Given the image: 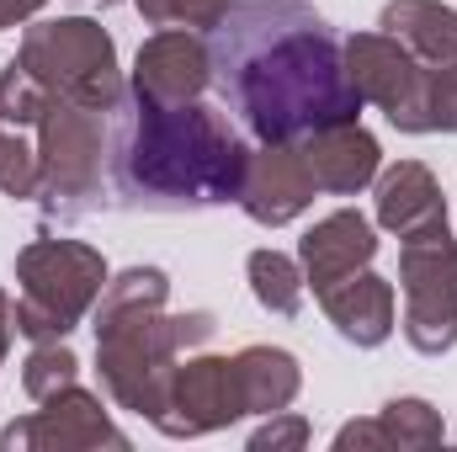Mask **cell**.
Masks as SVG:
<instances>
[{"label":"cell","mask_w":457,"mask_h":452,"mask_svg":"<svg viewBox=\"0 0 457 452\" xmlns=\"http://www.w3.org/2000/svg\"><path fill=\"white\" fill-rule=\"evenodd\" d=\"M208 70L224 107L261 144H298L361 117L345 43L303 0H228L208 32Z\"/></svg>","instance_id":"6da1fadb"},{"label":"cell","mask_w":457,"mask_h":452,"mask_svg":"<svg viewBox=\"0 0 457 452\" xmlns=\"http://www.w3.org/2000/svg\"><path fill=\"white\" fill-rule=\"evenodd\" d=\"M112 192L122 208L144 213H192L239 203L250 144L228 128L224 113L203 102L160 107L149 96H122L107 138Z\"/></svg>","instance_id":"7a4b0ae2"},{"label":"cell","mask_w":457,"mask_h":452,"mask_svg":"<svg viewBox=\"0 0 457 452\" xmlns=\"http://www.w3.org/2000/svg\"><path fill=\"white\" fill-rule=\"evenodd\" d=\"M96 331V367L102 383L112 394V405L154 421L176 372V356L203 346L213 336V314L192 309V314H165V309H144V314H122Z\"/></svg>","instance_id":"3957f363"},{"label":"cell","mask_w":457,"mask_h":452,"mask_svg":"<svg viewBox=\"0 0 457 452\" xmlns=\"http://www.w3.org/2000/svg\"><path fill=\"white\" fill-rule=\"evenodd\" d=\"M16 282L21 298L11 309L16 336L37 340H64L102 298L107 288V261L102 250L80 245V239H32L16 255Z\"/></svg>","instance_id":"277c9868"},{"label":"cell","mask_w":457,"mask_h":452,"mask_svg":"<svg viewBox=\"0 0 457 452\" xmlns=\"http://www.w3.org/2000/svg\"><path fill=\"white\" fill-rule=\"evenodd\" d=\"M54 102H75L91 113H117L122 91V70H117V43L112 32L91 16H59V21H32L21 32V54H16Z\"/></svg>","instance_id":"5b68a950"},{"label":"cell","mask_w":457,"mask_h":452,"mask_svg":"<svg viewBox=\"0 0 457 452\" xmlns=\"http://www.w3.org/2000/svg\"><path fill=\"white\" fill-rule=\"evenodd\" d=\"M107 113L54 102L37 122V203L48 219H80L102 203Z\"/></svg>","instance_id":"8992f818"},{"label":"cell","mask_w":457,"mask_h":452,"mask_svg":"<svg viewBox=\"0 0 457 452\" xmlns=\"http://www.w3.org/2000/svg\"><path fill=\"white\" fill-rule=\"evenodd\" d=\"M399 288H404V340L420 356H442L457 346V239L447 219L399 245Z\"/></svg>","instance_id":"52a82bcc"},{"label":"cell","mask_w":457,"mask_h":452,"mask_svg":"<svg viewBox=\"0 0 457 452\" xmlns=\"http://www.w3.org/2000/svg\"><path fill=\"white\" fill-rule=\"evenodd\" d=\"M245 415V399H239V378H234V356H192L187 367L176 362L170 372V389H165V405L160 415L149 421L160 437H208V431H224Z\"/></svg>","instance_id":"ba28073f"},{"label":"cell","mask_w":457,"mask_h":452,"mask_svg":"<svg viewBox=\"0 0 457 452\" xmlns=\"http://www.w3.org/2000/svg\"><path fill=\"white\" fill-rule=\"evenodd\" d=\"M5 452H91V448H128V437L112 426V415L102 410L96 394H86L80 383L59 389L54 399H43L37 415L11 421L0 431Z\"/></svg>","instance_id":"9c48e42d"},{"label":"cell","mask_w":457,"mask_h":452,"mask_svg":"<svg viewBox=\"0 0 457 452\" xmlns=\"http://www.w3.org/2000/svg\"><path fill=\"white\" fill-rule=\"evenodd\" d=\"M345 75L361 91V102H372L399 133H410L415 107H420V86H426V64L388 32H356L345 38Z\"/></svg>","instance_id":"30bf717a"},{"label":"cell","mask_w":457,"mask_h":452,"mask_svg":"<svg viewBox=\"0 0 457 452\" xmlns=\"http://www.w3.org/2000/svg\"><path fill=\"white\" fill-rule=\"evenodd\" d=\"M320 197L309 160L298 144H261L250 149L245 181H239V208L255 219L261 229H282L293 224L298 213H309V203Z\"/></svg>","instance_id":"8fae6325"},{"label":"cell","mask_w":457,"mask_h":452,"mask_svg":"<svg viewBox=\"0 0 457 452\" xmlns=\"http://www.w3.org/2000/svg\"><path fill=\"white\" fill-rule=\"evenodd\" d=\"M213 86V70H208V43L187 27H165L154 32L144 48H138V64H133V96H149L160 107H181V102H197L203 91Z\"/></svg>","instance_id":"7c38bea8"},{"label":"cell","mask_w":457,"mask_h":452,"mask_svg":"<svg viewBox=\"0 0 457 452\" xmlns=\"http://www.w3.org/2000/svg\"><path fill=\"white\" fill-rule=\"evenodd\" d=\"M372 255H378V234H372V224H367L356 208H341V213L320 219V224L303 234V245H298L303 282L314 288V298H320L325 288L345 282V277L367 272Z\"/></svg>","instance_id":"4fadbf2b"},{"label":"cell","mask_w":457,"mask_h":452,"mask_svg":"<svg viewBox=\"0 0 457 452\" xmlns=\"http://www.w3.org/2000/svg\"><path fill=\"white\" fill-rule=\"evenodd\" d=\"M298 149H303V160H309L314 187L330 192V197H356L361 187L378 181V160H383V149H378V138H372L361 122L320 128V133L298 138Z\"/></svg>","instance_id":"5bb4252c"},{"label":"cell","mask_w":457,"mask_h":452,"mask_svg":"<svg viewBox=\"0 0 457 452\" xmlns=\"http://www.w3.org/2000/svg\"><path fill=\"white\" fill-rule=\"evenodd\" d=\"M320 304L351 346H383L394 336V282L378 272H356L336 288H325Z\"/></svg>","instance_id":"9a60e30c"},{"label":"cell","mask_w":457,"mask_h":452,"mask_svg":"<svg viewBox=\"0 0 457 452\" xmlns=\"http://www.w3.org/2000/svg\"><path fill=\"white\" fill-rule=\"evenodd\" d=\"M447 219V203H442V187L436 176L420 165V160H399L378 176V224L399 239L420 234V229L442 224Z\"/></svg>","instance_id":"2e32d148"},{"label":"cell","mask_w":457,"mask_h":452,"mask_svg":"<svg viewBox=\"0 0 457 452\" xmlns=\"http://www.w3.org/2000/svg\"><path fill=\"white\" fill-rule=\"evenodd\" d=\"M378 27L399 38L420 64H453L457 59V11L442 0H388Z\"/></svg>","instance_id":"e0dca14e"},{"label":"cell","mask_w":457,"mask_h":452,"mask_svg":"<svg viewBox=\"0 0 457 452\" xmlns=\"http://www.w3.org/2000/svg\"><path fill=\"white\" fill-rule=\"evenodd\" d=\"M234 378H239V399H245V415H277L298 399L303 389V372H298V356L282 351V346H245L234 356Z\"/></svg>","instance_id":"ac0fdd59"},{"label":"cell","mask_w":457,"mask_h":452,"mask_svg":"<svg viewBox=\"0 0 457 452\" xmlns=\"http://www.w3.org/2000/svg\"><path fill=\"white\" fill-rule=\"evenodd\" d=\"M245 272H250V293H255L261 309H271L282 320H293L303 309V288L309 282H303V266L293 255H282V250H250Z\"/></svg>","instance_id":"d6986e66"},{"label":"cell","mask_w":457,"mask_h":452,"mask_svg":"<svg viewBox=\"0 0 457 452\" xmlns=\"http://www.w3.org/2000/svg\"><path fill=\"white\" fill-rule=\"evenodd\" d=\"M170 298V277L160 266H128L122 277H107L102 298H96V325L107 320H122V314H144V309H165Z\"/></svg>","instance_id":"ffe728a7"},{"label":"cell","mask_w":457,"mask_h":452,"mask_svg":"<svg viewBox=\"0 0 457 452\" xmlns=\"http://www.w3.org/2000/svg\"><path fill=\"white\" fill-rule=\"evenodd\" d=\"M378 421H383V431H388V448H399V452L442 448V437H447L442 410H431L426 399H388Z\"/></svg>","instance_id":"44dd1931"},{"label":"cell","mask_w":457,"mask_h":452,"mask_svg":"<svg viewBox=\"0 0 457 452\" xmlns=\"http://www.w3.org/2000/svg\"><path fill=\"white\" fill-rule=\"evenodd\" d=\"M48 107H54V96L43 91V80H37L21 59H11V64L0 70V122H5V128H37Z\"/></svg>","instance_id":"7402d4cb"},{"label":"cell","mask_w":457,"mask_h":452,"mask_svg":"<svg viewBox=\"0 0 457 452\" xmlns=\"http://www.w3.org/2000/svg\"><path fill=\"white\" fill-rule=\"evenodd\" d=\"M80 378V362H75V351L64 346V340H37L32 346V356L21 362V389L43 405V399H54L59 389H70Z\"/></svg>","instance_id":"603a6c76"},{"label":"cell","mask_w":457,"mask_h":452,"mask_svg":"<svg viewBox=\"0 0 457 452\" xmlns=\"http://www.w3.org/2000/svg\"><path fill=\"white\" fill-rule=\"evenodd\" d=\"M410 133H457V59L453 64H426L420 107Z\"/></svg>","instance_id":"cb8c5ba5"},{"label":"cell","mask_w":457,"mask_h":452,"mask_svg":"<svg viewBox=\"0 0 457 452\" xmlns=\"http://www.w3.org/2000/svg\"><path fill=\"white\" fill-rule=\"evenodd\" d=\"M0 192L5 197H37V149L21 138V128L0 122Z\"/></svg>","instance_id":"d4e9b609"},{"label":"cell","mask_w":457,"mask_h":452,"mask_svg":"<svg viewBox=\"0 0 457 452\" xmlns=\"http://www.w3.org/2000/svg\"><path fill=\"white\" fill-rule=\"evenodd\" d=\"M144 21L154 27H187V32H213L224 21L228 0H133Z\"/></svg>","instance_id":"484cf974"},{"label":"cell","mask_w":457,"mask_h":452,"mask_svg":"<svg viewBox=\"0 0 457 452\" xmlns=\"http://www.w3.org/2000/svg\"><path fill=\"white\" fill-rule=\"evenodd\" d=\"M298 448H309V421L303 415H287V410H277L250 437V452H298Z\"/></svg>","instance_id":"4316f807"},{"label":"cell","mask_w":457,"mask_h":452,"mask_svg":"<svg viewBox=\"0 0 457 452\" xmlns=\"http://www.w3.org/2000/svg\"><path fill=\"white\" fill-rule=\"evenodd\" d=\"M351 448H388V431H383V421H351V426H341L336 431V452H351Z\"/></svg>","instance_id":"83f0119b"},{"label":"cell","mask_w":457,"mask_h":452,"mask_svg":"<svg viewBox=\"0 0 457 452\" xmlns=\"http://www.w3.org/2000/svg\"><path fill=\"white\" fill-rule=\"evenodd\" d=\"M37 11H43V0H0V27H16V21H27Z\"/></svg>","instance_id":"f1b7e54d"},{"label":"cell","mask_w":457,"mask_h":452,"mask_svg":"<svg viewBox=\"0 0 457 452\" xmlns=\"http://www.w3.org/2000/svg\"><path fill=\"white\" fill-rule=\"evenodd\" d=\"M96 5H117V0H96Z\"/></svg>","instance_id":"f546056e"}]
</instances>
